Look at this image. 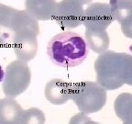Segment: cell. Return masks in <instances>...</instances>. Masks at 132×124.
Segmentation results:
<instances>
[{
  "mask_svg": "<svg viewBox=\"0 0 132 124\" xmlns=\"http://www.w3.org/2000/svg\"><path fill=\"white\" fill-rule=\"evenodd\" d=\"M31 71L27 62L15 60L6 67L3 79V92L6 97L15 98L27 90L30 85Z\"/></svg>",
  "mask_w": 132,
  "mask_h": 124,
  "instance_id": "cell-4",
  "label": "cell"
},
{
  "mask_svg": "<svg viewBox=\"0 0 132 124\" xmlns=\"http://www.w3.org/2000/svg\"><path fill=\"white\" fill-rule=\"evenodd\" d=\"M115 112L123 124H132V94L122 93L116 98Z\"/></svg>",
  "mask_w": 132,
  "mask_h": 124,
  "instance_id": "cell-13",
  "label": "cell"
},
{
  "mask_svg": "<svg viewBox=\"0 0 132 124\" xmlns=\"http://www.w3.org/2000/svg\"><path fill=\"white\" fill-rule=\"evenodd\" d=\"M6 41H8V40L6 39V38L5 37L4 35H3L2 33L0 32V46H1V45H3V44H4Z\"/></svg>",
  "mask_w": 132,
  "mask_h": 124,
  "instance_id": "cell-19",
  "label": "cell"
},
{
  "mask_svg": "<svg viewBox=\"0 0 132 124\" xmlns=\"http://www.w3.org/2000/svg\"><path fill=\"white\" fill-rule=\"evenodd\" d=\"M21 29H29L35 31L38 35L39 34V26L37 19L26 10L16 9L11 22V30L14 34V32Z\"/></svg>",
  "mask_w": 132,
  "mask_h": 124,
  "instance_id": "cell-12",
  "label": "cell"
},
{
  "mask_svg": "<svg viewBox=\"0 0 132 124\" xmlns=\"http://www.w3.org/2000/svg\"><path fill=\"white\" fill-rule=\"evenodd\" d=\"M72 83L62 79L55 78L47 83L44 95L47 100L53 105H62L70 100V91Z\"/></svg>",
  "mask_w": 132,
  "mask_h": 124,
  "instance_id": "cell-8",
  "label": "cell"
},
{
  "mask_svg": "<svg viewBox=\"0 0 132 124\" xmlns=\"http://www.w3.org/2000/svg\"><path fill=\"white\" fill-rule=\"evenodd\" d=\"M119 23L121 25V29L124 35L132 39V10Z\"/></svg>",
  "mask_w": 132,
  "mask_h": 124,
  "instance_id": "cell-17",
  "label": "cell"
},
{
  "mask_svg": "<svg viewBox=\"0 0 132 124\" xmlns=\"http://www.w3.org/2000/svg\"><path fill=\"white\" fill-rule=\"evenodd\" d=\"M18 124H45V114L38 107L22 110L19 114Z\"/></svg>",
  "mask_w": 132,
  "mask_h": 124,
  "instance_id": "cell-15",
  "label": "cell"
},
{
  "mask_svg": "<svg viewBox=\"0 0 132 124\" xmlns=\"http://www.w3.org/2000/svg\"><path fill=\"white\" fill-rule=\"evenodd\" d=\"M85 42L87 47L96 53L106 52L109 47L110 39L105 30L95 31L85 29Z\"/></svg>",
  "mask_w": 132,
  "mask_h": 124,
  "instance_id": "cell-11",
  "label": "cell"
},
{
  "mask_svg": "<svg viewBox=\"0 0 132 124\" xmlns=\"http://www.w3.org/2000/svg\"><path fill=\"white\" fill-rule=\"evenodd\" d=\"M95 71L97 83L105 90H116L124 84L132 86V55L106 51L95 60Z\"/></svg>",
  "mask_w": 132,
  "mask_h": 124,
  "instance_id": "cell-1",
  "label": "cell"
},
{
  "mask_svg": "<svg viewBox=\"0 0 132 124\" xmlns=\"http://www.w3.org/2000/svg\"><path fill=\"white\" fill-rule=\"evenodd\" d=\"M47 53L55 65L75 67L82 64L88 55L85 39L73 31H63L48 42Z\"/></svg>",
  "mask_w": 132,
  "mask_h": 124,
  "instance_id": "cell-2",
  "label": "cell"
},
{
  "mask_svg": "<svg viewBox=\"0 0 132 124\" xmlns=\"http://www.w3.org/2000/svg\"><path fill=\"white\" fill-rule=\"evenodd\" d=\"M4 75H5V72H4V70H3L1 64H0V82H2L3 81V79H4Z\"/></svg>",
  "mask_w": 132,
  "mask_h": 124,
  "instance_id": "cell-20",
  "label": "cell"
},
{
  "mask_svg": "<svg viewBox=\"0 0 132 124\" xmlns=\"http://www.w3.org/2000/svg\"><path fill=\"white\" fill-rule=\"evenodd\" d=\"M21 111L22 107L15 98L5 97L0 99V119L3 124H18Z\"/></svg>",
  "mask_w": 132,
  "mask_h": 124,
  "instance_id": "cell-10",
  "label": "cell"
},
{
  "mask_svg": "<svg viewBox=\"0 0 132 124\" xmlns=\"http://www.w3.org/2000/svg\"><path fill=\"white\" fill-rule=\"evenodd\" d=\"M57 2L55 0H26L25 10L38 21L53 19Z\"/></svg>",
  "mask_w": 132,
  "mask_h": 124,
  "instance_id": "cell-9",
  "label": "cell"
},
{
  "mask_svg": "<svg viewBox=\"0 0 132 124\" xmlns=\"http://www.w3.org/2000/svg\"><path fill=\"white\" fill-rule=\"evenodd\" d=\"M38 34L29 29H21L12 36V47L16 58L29 62L38 52Z\"/></svg>",
  "mask_w": 132,
  "mask_h": 124,
  "instance_id": "cell-7",
  "label": "cell"
},
{
  "mask_svg": "<svg viewBox=\"0 0 132 124\" xmlns=\"http://www.w3.org/2000/svg\"><path fill=\"white\" fill-rule=\"evenodd\" d=\"M109 6L115 20L118 22L132 10V0H109Z\"/></svg>",
  "mask_w": 132,
  "mask_h": 124,
  "instance_id": "cell-16",
  "label": "cell"
},
{
  "mask_svg": "<svg viewBox=\"0 0 132 124\" xmlns=\"http://www.w3.org/2000/svg\"><path fill=\"white\" fill-rule=\"evenodd\" d=\"M70 99L75 103L80 112L95 113L106 102V90L97 82L82 81L71 84Z\"/></svg>",
  "mask_w": 132,
  "mask_h": 124,
  "instance_id": "cell-3",
  "label": "cell"
},
{
  "mask_svg": "<svg viewBox=\"0 0 132 124\" xmlns=\"http://www.w3.org/2000/svg\"><path fill=\"white\" fill-rule=\"evenodd\" d=\"M0 124H3V122H2V120H1V119H0Z\"/></svg>",
  "mask_w": 132,
  "mask_h": 124,
  "instance_id": "cell-22",
  "label": "cell"
},
{
  "mask_svg": "<svg viewBox=\"0 0 132 124\" xmlns=\"http://www.w3.org/2000/svg\"><path fill=\"white\" fill-rule=\"evenodd\" d=\"M69 124H100L98 122H95L94 120H91L89 118L87 114L84 113V112H80V113L74 115L72 117L69 121Z\"/></svg>",
  "mask_w": 132,
  "mask_h": 124,
  "instance_id": "cell-18",
  "label": "cell"
},
{
  "mask_svg": "<svg viewBox=\"0 0 132 124\" xmlns=\"http://www.w3.org/2000/svg\"><path fill=\"white\" fill-rule=\"evenodd\" d=\"M76 1H77V2L80 3L81 5H82V6H84V5L89 4V3H90L91 1H92V0H76Z\"/></svg>",
  "mask_w": 132,
  "mask_h": 124,
  "instance_id": "cell-21",
  "label": "cell"
},
{
  "mask_svg": "<svg viewBox=\"0 0 132 124\" xmlns=\"http://www.w3.org/2000/svg\"><path fill=\"white\" fill-rule=\"evenodd\" d=\"M115 18L109 5L93 3L85 10L82 25L86 29L95 31L105 30L114 22Z\"/></svg>",
  "mask_w": 132,
  "mask_h": 124,
  "instance_id": "cell-6",
  "label": "cell"
},
{
  "mask_svg": "<svg viewBox=\"0 0 132 124\" xmlns=\"http://www.w3.org/2000/svg\"><path fill=\"white\" fill-rule=\"evenodd\" d=\"M85 9L76 0H62L57 3L53 19L62 29H74L82 24Z\"/></svg>",
  "mask_w": 132,
  "mask_h": 124,
  "instance_id": "cell-5",
  "label": "cell"
},
{
  "mask_svg": "<svg viewBox=\"0 0 132 124\" xmlns=\"http://www.w3.org/2000/svg\"><path fill=\"white\" fill-rule=\"evenodd\" d=\"M16 11V8L0 3V32L7 40L12 38L13 36V32L11 30V22Z\"/></svg>",
  "mask_w": 132,
  "mask_h": 124,
  "instance_id": "cell-14",
  "label": "cell"
}]
</instances>
